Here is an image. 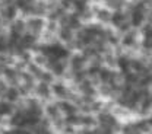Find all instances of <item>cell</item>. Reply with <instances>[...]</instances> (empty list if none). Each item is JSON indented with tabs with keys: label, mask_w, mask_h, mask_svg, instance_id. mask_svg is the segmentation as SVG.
I'll list each match as a JSON object with an SVG mask.
<instances>
[{
	"label": "cell",
	"mask_w": 152,
	"mask_h": 134,
	"mask_svg": "<svg viewBox=\"0 0 152 134\" xmlns=\"http://www.w3.org/2000/svg\"><path fill=\"white\" fill-rule=\"evenodd\" d=\"M1 98H3V99H6L7 102L16 104V102H18L22 96H20V92H19L18 86L9 85V86H7V89L4 91V93H3V96H1Z\"/></svg>",
	"instance_id": "obj_5"
},
{
	"label": "cell",
	"mask_w": 152,
	"mask_h": 134,
	"mask_svg": "<svg viewBox=\"0 0 152 134\" xmlns=\"http://www.w3.org/2000/svg\"><path fill=\"white\" fill-rule=\"evenodd\" d=\"M28 1H35V0H28Z\"/></svg>",
	"instance_id": "obj_12"
},
{
	"label": "cell",
	"mask_w": 152,
	"mask_h": 134,
	"mask_svg": "<svg viewBox=\"0 0 152 134\" xmlns=\"http://www.w3.org/2000/svg\"><path fill=\"white\" fill-rule=\"evenodd\" d=\"M51 93L54 96V99H66L67 98V93H69V85L61 80V79H56L51 85Z\"/></svg>",
	"instance_id": "obj_3"
},
{
	"label": "cell",
	"mask_w": 152,
	"mask_h": 134,
	"mask_svg": "<svg viewBox=\"0 0 152 134\" xmlns=\"http://www.w3.org/2000/svg\"><path fill=\"white\" fill-rule=\"evenodd\" d=\"M56 37L58 42H61L63 45H66L70 41H73V38H75V31L70 26H58V29H57V32H56Z\"/></svg>",
	"instance_id": "obj_4"
},
{
	"label": "cell",
	"mask_w": 152,
	"mask_h": 134,
	"mask_svg": "<svg viewBox=\"0 0 152 134\" xmlns=\"http://www.w3.org/2000/svg\"><path fill=\"white\" fill-rule=\"evenodd\" d=\"M32 95H35L42 102H47V101H53L54 99V96L51 93L50 85L45 83V82H42V80H37V83L34 86V91H32Z\"/></svg>",
	"instance_id": "obj_1"
},
{
	"label": "cell",
	"mask_w": 152,
	"mask_h": 134,
	"mask_svg": "<svg viewBox=\"0 0 152 134\" xmlns=\"http://www.w3.org/2000/svg\"><path fill=\"white\" fill-rule=\"evenodd\" d=\"M31 61L35 63V64L39 66V67H42V69H47V64H48V54H45L44 51H32Z\"/></svg>",
	"instance_id": "obj_6"
},
{
	"label": "cell",
	"mask_w": 152,
	"mask_h": 134,
	"mask_svg": "<svg viewBox=\"0 0 152 134\" xmlns=\"http://www.w3.org/2000/svg\"><path fill=\"white\" fill-rule=\"evenodd\" d=\"M25 70H28V72H29V73H31V75H32V76L35 77V79H39V76H41V73H42V70H44V69H42V67H39V66H37V64H35V63H32V61H29V63H28V64H26V69H25Z\"/></svg>",
	"instance_id": "obj_8"
},
{
	"label": "cell",
	"mask_w": 152,
	"mask_h": 134,
	"mask_svg": "<svg viewBox=\"0 0 152 134\" xmlns=\"http://www.w3.org/2000/svg\"><path fill=\"white\" fill-rule=\"evenodd\" d=\"M149 93H151V95H152V85H151V86H149Z\"/></svg>",
	"instance_id": "obj_11"
},
{
	"label": "cell",
	"mask_w": 152,
	"mask_h": 134,
	"mask_svg": "<svg viewBox=\"0 0 152 134\" xmlns=\"http://www.w3.org/2000/svg\"><path fill=\"white\" fill-rule=\"evenodd\" d=\"M57 77L48 70V69H44L42 70V73H41V76H39V79L38 80H42V82H45V83H48V85H51L54 80H56Z\"/></svg>",
	"instance_id": "obj_9"
},
{
	"label": "cell",
	"mask_w": 152,
	"mask_h": 134,
	"mask_svg": "<svg viewBox=\"0 0 152 134\" xmlns=\"http://www.w3.org/2000/svg\"><path fill=\"white\" fill-rule=\"evenodd\" d=\"M25 23H26V31L32 32L39 37V34L44 31V25H45V18L44 16H28L25 18Z\"/></svg>",
	"instance_id": "obj_2"
},
{
	"label": "cell",
	"mask_w": 152,
	"mask_h": 134,
	"mask_svg": "<svg viewBox=\"0 0 152 134\" xmlns=\"http://www.w3.org/2000/svg\"><path fill=\"white\" fill-rule=\"evenodd\" d=\"M15 104H12V102H7L6 99H3V98H0V115L1 117H9V115L13 114V111H15Z\"/></svg>",
	"instance_id": "obj_7"
},
{
	"label": "cell",
	"mask_w": 152,
	"mask_h": 134,
	"mask_svg": "<svg viewBox=\"0 0 152 134\" xmlns=\"http://www.w3.org/2000/svg\"><path fill=\"white\" fill-rule=\"evenodd\" d=\"M44 29H45V31H48V32H54V34H56L57 29H58V22L54 20V19H45Z\"/></svg>",
	"instance_id": "obj_10"
}]
</instances>
